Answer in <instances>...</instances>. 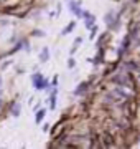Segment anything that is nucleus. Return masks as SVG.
Returning <instances> with one entry per match:
<instances>
[{
	"label": "nucleus",
	"mask_w": 140,
	"mask_h": 149,
	"mask_svg": "<svg viewBox=\"0 0 140 149\" xmlns=\"http://www.w3.org/2000/svg\"><path fill=\"white\" fill-rule=\"evenodd\" d=\"M33 85H35V88H38V89H43V88L48 85V81L45 80V78H43V76L40 75V73H36V75L33 76Z\"/></svg>",
	"instance_id": "nucleus-1"
},
{
	"label": "nucleus",
	"mask_w": 140,
	"mask_h": 149,
	"mask_svg": "<svg viewBox=\"0 0 140 149\" xmlns=\"http://www.w3.org/2000/svg\"><path fill=\"white\" fill-rule=\"evenodd\" d=\"M71 10H73V12H74V13H76V15H78V17H81V15H83V12L79 10L78 3H74V2H71Z\"/></svg>",
	"instance_id": "nucleus-2"
},
{
	"label": "nucleus",
	"mask_w": 140,
	"mask_h": 149,
	"mask_svg": "<svg viewBox=\"0 0 140 149\" xmlns=\"http://www.w3.org/2000/svg\"><path fill=\"white\" fill-rule=\"evenodd\" d=\"M43 116H45V109H41V111H38V114H36V123H40V121L43 119Z\"/></svg>",
	"instance_id": "nucleus-3"
},
{
	"label": "nucleus",
	"mask_w": 140,
	"mask_h": 149,
	"mask_svg": "<svg viewBox=\"0 0 140 149\" xmlns=\"http://www.w3.org/2000/svg\"><path fill=\"white\" fill-rule=\"evenodd\" d=\"M46 56H49V51H48V48H45L41 53V60H46Z\"/></svg>",
	"instance_id": "nucleus-4"
}]
</instances>
